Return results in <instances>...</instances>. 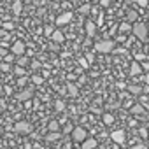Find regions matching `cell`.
Returning <instances> with one entry per match:
<instances>
[{"mask_svg":"<svg viewBox=\"0 0 149 149\" xmlns=\"http://www.w3.org/2000/svg\"><path fill=\"white\" fill-rule=\"evenodd\" d=\"M81 13H83V14H84V13L88 14V13H90V6H83V7H81Z\"/></svg>","mask_w":149,"mask_h":149,"instance_id":"33","label":"cell"},{"mask_svg":"<svg viewBox=\"0 0 149 149\" xmlns=\"http://www.w3.org/2000/svg\"><path fill=\"white\" fill-rule=\"evenodd\" d=\"M21 11H23V0H16V2L13 4V13H14L16 16H19Z\"/></svg>","mask_w":149,"mask_h":149,"instance_id":"16","label":"cell"},{"mask_svg":"<svg viewBox=\"0 0 149 149\" xmlns=\"http://www.w3.org/2000/svg\"><path fill=\"white\" fill-rule=\"evenodd\" d=\"M72 21V13H63L56 18V25H67Z\"/></svg>","mask_w":149,"mask_h":149,"instance_id":"8","label":"cell"},{"mask_svg":"<svg viewBox=\"0 0 149 149\" xmlns=\"http://www.w3.org/2000/svg\"><path fill=\"white\" fill-rule=\"evenodd\" d=\"M6 109V102L4 100H0V111H4Z\"/></svg>","mask_w":149,"mask_h":149,"instance_id":"37","label":"cell"},{"mask_svg":"<svg viewBox=\"0 0 149 149\" xmlns=\"http://www.w3.org/2000/svg\"><path fill=\"white\" fill-rule=\"evenodd\" d=\"M68 93H70L72 97H76V95H77V88H76V86H68Z\"/></svg>","mask_w":149,"mask_h":149,"instance_id":"28","label":"cell"},{"mask_svg":"<svg viewBox=\"0 0 149 149\" xmlns=\"http://www.w3.org/2000/svg\"><path fill=\"white\" fill-rule=\"evenodd\" d=\"M42 14H46V11H42V9H39V11H37V16H39V18H42Z\"/></svg>","mask_w":149,"mask_h":149,"instance_id":"35","label":"cell"},{"mask_svg":"<svg viewBox=\"0 0 149 149\" xmlns=\"http://www.w3.org/2000/svg\"><path fill=\"white\" fill-rule=\"evenodd\" d=\"M53 32H54V28H53V26H46V30H44V33H46V35H49V37H51V33H53Z\"/></svg>","mask_w":149,"mask_h":149,"instance_id":"30","label":"cell"},{"mask_svg":"<svg viewBox=\"0 0 149 149\" xmlns=\"http://www.w3.org/2000/svg\"><path fill=\"white\" fill-rule=\"evenodd\" d=\"M100 6L102 7H109L111 6V0H100Z\"/></svg>","mask_w":149,"mask_h":149,"instance_id":"32","label":"cell"},{"mask_svg":"<svg viewBox=\"0 0 149 149\" xmlns=\"http://www.w3.org/2000/svg\"><path fill=\"white\" fill-rule=\"evenodd\" d=\"M0 93H2V83H0Z\"/></svg>","mask_w":149,"mask_h":149,"instance_id":"38","label":"cell"},{"mask_svg":"<svg viewBox=\"0 0 149 149\" xmlns=\"http://www.w3.org/2000/svg\"><path fill=\"white\" fill-rule=\"evenodd\" d=\"M54 109H56L58 112H61V111L65 109V102H63V100H56V102H54Z\"/></svg>","mask_w":149,"mask_h":149,"instance_id":"24","label":"cell"},{"mask_svg":"<svg viewBox=\"0 0 149 149\" xmlns=\"http://www.w3.org/2000/svg\"><path fill=\"white\" fill-rule=\"evenodd\" d=\"M133 149H147V147H146V144H137Z\"/></svg>","mask_w":149,"mask_h":149,"instance_id":"34","label":"cell"},{"mask_svg":"<svg viewBox=\"0 0 149 149\" xmlns=\"http://www.w3.org/2000/svg\"><path fill=\"white\" fill-rule=\"evenodd\" d=\"M111 139H112L116 144L123 146V144H125V139H126V133H125V130H114V132L111 133Z\"/></svg>","mask_w":149,"mask_h":149,"instance_id":"6","label":"cell"},{"mask_svg":"<svg viewBox=\"0 0 149 149\" xmlns=\"http://www.w3.org/2000/svg\"><path fill=\"white\" fill-rule=\"evenodd\" d=\"M84 28H86V33H88V37L91 39V37H95V33H97V25L93 23V21H86V25H84Z\"/></svg>","mask_w":149,"mask_h":149,"instance_id":"9","label":"cell"},{"mask_svg":"<svg viewBox=\"0 0 149 149\" xmlns=\"http://www.w3.org/2000/svg\"><path fill=\"white\" fill-rule=\"evenodd\" d=\"M32 130H33V126L28 121H16V125H14V132L19 135H28V133H32Z\"/></svg>","mask_w":149,"mask_h":149,"instance_id":"2","label":"cell"},{"mask_svg":"<svg viewBox=\"0 0 149 149\" xmlns=\"http://www.w3.org/2000/svg\"><path fill=\"white\" fill-rule=\"evenodd\" d=\"M79 63H81V65H83V67H88V61H86V60H83V58H81V60H79Z\"/></svg>","mask_w":149,"mask_h":149,"instance_id":"36","label":"cell"},{"mask_svg":"<svg viewBox=\"0 0 149 149\" xmlns=\"http://www.w3.org/2000/svg\"><path fill=\"white\" fill-rule=\"evenodd\" d=\"M112 49H114V42L109 40V39H104V40L95 44V51L97 53H111Z\"/></svg>","mask_w":149,"mask_h":149,"instance_id":"3","label":"cell"},{"mask_svg":"<svg viewBox=\"0 0 149 149\" xmlns=\"http://www.w3.org/2000/svg\"><path fill=\"white\" fill-rule=\"evenodd\" d=\"M132 33H133L139 40H142V42L149 40V39H147L149 28H147V25L142 23V21H135V23H132Z\"/></svg>","mask_w":149,"mask_h":149,"instance_id":"1","label":"cell"},{"mask_svg":"<svg viewBox=\"0 0 149 149\" xmlns=\"http://www.w3.org/2000/svg\"><path fill=\"white\" fill-rule=\"evenodd\" d=\"M9 70H11V65H9L7 61L0 63V72H9Z\"/></svg>","mask_w":149,"mask_h":149,"instance_id":"26","label":"cell"},{"mask_svg":"<svg viewBox=\"0 0 149 149\" xmlns=\"http://www.w3.org/2000/svg\"><path fill=\"white\" fill-rule=\"evenodd\" d=\"M16 63H18L19 67H25V65H28V63H30V60H28V58H25V56L21 54V56H16Z\"/></svg>","mask_w":149,"mask_h":149,"instance_id":"21","label":"cell"},{"mask_svg":"<svg viewBox=\"0 0 149 149\" xmlns=\"http://www.w3.org/2000/svg\"><path fill=\"white\" fill-rule=\"evenodd\" d=\"M130 114H133V116H142V114H146V109H144L140 104H135V105L130 109Z\"/></svg>","mask_w":149,"mask_h":149,"instance_id":"14","label":"cell"},{"mask_svg":"<svg viewBox=\"0 0 149 149\" xmlns=\"http://www.w3.org/2000/svg\"><path fill=\"white\" fill-rule=\"evenodd\" d=\"M25 49H26V47H25V44H23L21 40H16V42L11 46V53L16 54V56H21V54L25 53Z\"/></svg>","mask_w":149,"mask_h":149,"instance_id":"7","label":"cell"},{"mask_svg":"<svg viewBox=\"0 0 149 149\" xmlns=\"http://www.w3.org/2000/svg\"><path fill=\"white\" fill-rule=\"evenodd\" d=\"M51 39H53V42H56V44H61V42L65 40V35L61 33V30H54V32L51 33Z\"/></svg>","mask_w":149,"mask_h":149,"instance_id":"11","label":"cell"},{"mask_svg":"<svg viewBox=\"0 0 149 149\" xmlns=\"http://www.w3.org/2000/svg\"><path fill=\"white\" fill-rule=\"evenodd\" d=\"M26 81H28V77H26V76H21V77L18 79L16 86H25V84H26Z\"/></svg>","mask_w":149,"mask_h":149,"instance_id":"27","label":"cell"},{"mask_svg":"<svg viewBox=\"0 0 149 149\" xmlns=\"http://www.w3.org/2000/svg\"><path fill=\"white\" fill-rule=\"evenodd\" d=\"M128 91L133 93V95H140L144 91V86H140V84H128Z\"/></svg>","mask_w":149,"mask_h":149,"instance_id":"15","label":"cell"},{"mask_svg":"<svg viewBox=\"0 0 149 149\" xmlns=\"http://www.w3.org/2000/svg\"><path fill=\"white\" fill-rule=\"evenodd\" d=\"M16 60V54H13V53H9V54H4V61H7V63H13Z\"/></svg>","mask_w":149,"mask_h":149,"instance_id":"25","label":"cell"},{"mask_svg":"<svg viewBox=\"0 0 149 149\" xmlns=\"http://www.w3.org/2000/svg\"><path fill=\"white\" fill-rule=\"evenodd\" d=\"M14 74H16L18 77H21V76H26L25 68H23V67H19V65H16V67H14Z\"/></svg>","mask_w":149,"mask_h":149,"instance_id":"22","label":"cell"},{"mask_svg":"<svg viewBox=\"0 0 149 149\" xmlns=\"http://www.w3.org/2000/svg\"><path fill=\"white\" fill-rule=\"evenodd\" d=\"M2 28H4V30H13L14 25H13V23H2Z\"/></svg>","mask_w":149,"mask_h":149,"instance_id":"29","label":"cell"},{"mask_svg":"<svg viewBox=\"0 0 149 149\" xmlns=\"http://www.w3.org/2000/svg\"><path fill=\"white\" fill-rule=\"evenodd\" d=\"M97 144H98V142H97L95 139H88V137H86V139L81 142V149H95Z\"/></svg>","mask_w":149,"mask_h":149,"instance_id":"10","label":"cell"},{"mask_svg":"<svg viewBox=\"0 0 149 149\" xmlns=\"http://www.w3.org/2000/svg\"><path fill=\"white\" fill-rule=\"evenodd\" d=\"M32 83H33L35 86H39V84H44V76H39V74H33V76H32Z\"/></svg>","mask_w":149,"mask_h":149,"instance_id":"19","label":"cell"},{"mask_svg":"<svg viewBox=\"0 0 149 149\" xmlns=\"http://www.w3.org/2000/svg\"><path fill=\"white\" fill-rule=\"evenodd\" d=\"M130 74H132V76H139V74H142V67H140L139 61H132V65H130Z\"/></svg>","mask_w":149,"mask_h":149,"instance_id":"13","label":"cell"},{"mask_svg":"<svg viewBox=\"0 0 149 149\" xmlns=\"http://www.w3.org/2000/svg\"><path fill=\"white\" fill-rule=\"evenodd\" d=\"M33 93H35V86H30V88H25L23 91H19V93L16 95V100H21V102H26V100H30V98L33 97Z\"/></svg>","mask_w":149,"mask_h":149,"instance_id":"5","label":"cell"},{"mask_svg":"<svg viewBox=\"0 0 149 149\" xmlns=\"http://www.w3.org/2000/svg\"><path fill=\"white\" fill-rule=\"evenodd\" d=\"M119 30L121 32H132V23H128V21L126 23H121L119 25Z\"/></svg>","mask_w":149,"mask_h":149,"instance_id":"23","label":"cell"},{"mask_svg":"<svg viewBox=\"0 0 149 149\" xmlns=\"http://www.w3.org/2000/svg\"><path fill=\"white\" fill-rule=\"evenodd\" d=\"M61 139V133L60 132H49L47 135H46V142H49V144H53V142H56V140H60Z\"/></svg>","mask_w":149,"mask_h":149,"instance_id":"12","label":"cell"},{"mask_svg":"<svg viewBox=\"0 0 149 149\" xmlns=\"http://www.w3.org/2000/svg\"><path fill=\"white\" fill-rule=\"evenodd\" d=\"M137 18H139V14H137L133 9H130V11L126 13V21H128V23H135V21H137Z\"/></svg>","mask_w":149,"mask_h":149,"instance_id":"17","label":"cell"},{"mask_svg":"<svg viewBox=\"0 0 149 149\" xmlns=\"http://www.w3.org/2000/svg\"><path fill=\"white\" fill-rule=\"evenodd\" d=\"M139 135L146 139V137H147V130H146V128H140V130H139Z\"/></svg>","mask_w":149,"mask_h":149,"instance_id":"31","label":"cell"},{"mask_svg":"<svg viewBox=\"0 0 149 149\" xmlns=\"http://www.w3.org/2000/svg\"><path fill=\"white\" fill-rule=\"evenodd\" d=\"M147 39H149V33H147Z\"/></svg>","mask_w":149,"mask_h":149,"instance_id":"39","label":"cell"},{"mask_svg":"<svg viewBox=\"0 0 149 149\" xmlns=\"http://www.w3.org/2000/svg\"><path fill=\"white\" fill-rule=\"evenodd\" d=\"M102 119H104V123H105V125H112V123H114V114L105 112V114L102 116Z\"/></svg>","mask_w":149,"mask_h":149,"instance_id":"20","label":"cell"},{"mask_svg":"<svg viewBox=\"0 0 149 149\" xmlns=\"http://www.w3.org/2000/svg\"><path fill=\"white\" fill-rule=\"evenodd\" d=\"M86 137H88L86 128H83V126H76V128H72V139L76 140V142H83Z\"/></svg>","mask_w":149,"mask_h":149,"instance_id":"4","label":"cell"},{"mask_svg":"<svg viewBox=\"0 0 149 149\" xmlns=\"http://www.w3.org/2000/svg\"><path fill=\"white\" fill-rule=\"evenodd\" d=\"M47 130H49V132H60V123L54 121V119L49 121V123H47Z\"/></svg>","mask_w":149,"mask_h":149,"instance_id":"18","label":"cell"}]
</instances>
